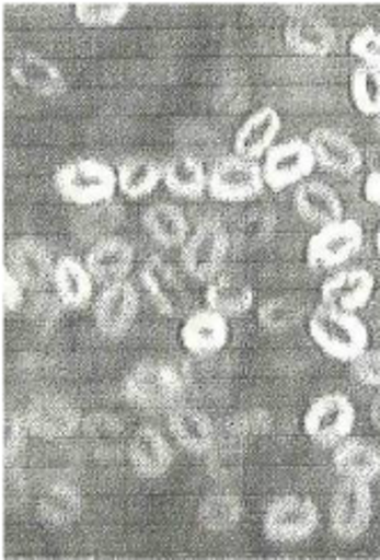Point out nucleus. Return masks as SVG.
Segmentation results:
<instances>
[{
	"label": "nucleus",
	"mask_w": 380,
	"mask_h": 560,
	"mask_svg": "<svg viewBox=\"0 0 380 560\" xmlns=\"http://www.w3.org/2000/svg\"><path fill=\"white\" fill-rule=\"evenodd\" d=\"M172 438L191 455H209L216 446V425L209 415L191 405H174L168 415Z\"/></svg>",
	"instance_id": "nucleus-22"
},
{
	"label": "nucleus",
	"mask_w": 380,
	"mask_h": 560,
	"mask_svg": "<svg viewBox=\"0 0 380 560\" xmlns=\"http://www.w3.org/2000/svg\"><path fill=\"white\" fill-rule=\"evenodd\" d=\"M243 501L234 492H211L197 505V522L209 533H227L239 526Z\"/></svg>",
	"instance_id": "nucleus-33"
},
{
	"label": "nucleus",
	"mask_w": 380,
	"mask_h": 560,
	"mask_svg": "<svg viewBox=\"0 0 380 560\" xmlns=\"http://www.w3.org/2000/svg\"><path fill=\"white\" fill-rule=\"evenodd\" d=\"M163 184L174 197L199 199L209 188V172L195 154H174L163 165Z\"/></svg>",
	"instance_id": "nucleus-29"
},
{
	"label": "nucleus",
	"mask_w": 380,
	"mask_h": 560,
	"mask_svg": "<svg viewBox=\"0 0 380 560\" xmlns=\"http://www.w3.org/2000/svg\"><path fill=\"white\" fill-rule=\"evenodd\" d=\"M140 282L157 304V310L168 318H184L191 312V293L182 282L180 272L163 257H149L140 268Z\"/></svg>",
	"instance_id": "nucleus-13"
},
{
	"label": "nucleus",
	"mask_w": 380,
	"mask_h": 560,
	"mask_svg": "<svg viewBox=\"0 0 380 560\" xmlns=\"http://www.w3.org/2000/svg\"><path fill=\"white\" fill-rule=\"evenodd\" d=\"M371 517L373 494L369 482L342 478V482L333 492L331 511H327V522H331L333 536L342 542H356L369 530Z\"/></svg>",
	"instance_id": "nucleus-6"
},
{
	"label": "nucleus",
	"mask_w": 380,
	"mask_h": 560,
	"mask_svg": "<svg viewBox=\"0 0 380 560\" xmlns=\"http://www.w3.org/2000/svg\"><path fill=\"white\" fill-rule=\"evenodd\" d=\"M129 10L126 3H79L73 14L85 28H115L129 16Z\"/></svg>",
	"instance_id": "nucleus-38"
},
{
	"label": "nucleus",
	"mask_w": 380,
	"mask_h": 560,
	"mask_svg": "<svg viewBox=\"0 0 380 560\" xmlns=\"http://www.w3.org/2000/svg\"><path fill=\"white\" fill-rule=\"evenodd\" d=\"M350 98L365 117H380V71L371 67H356L350 73Z\"/></svg>",
	"instance_id": "nucleus-36"
},
{
	"label": "nucleus",
	"mask_w": 380,
	"mask_h": 560,
	"mask_svg": "<svg viewBox=\"0 0 380 560\" xmlns=\"http://www.w3.org/2000/svg\"><path fill=\"white\" fill-rule=\"evenodd\" d=\"M308 144L314 151L316 165H321L325 172H333L337 176H353L365 165L362 149L342 131L321 126V129H314L310 133Z\"/></svg>",
	"instance_id": "nucleus-16"
},
{
	"label": "nucleus",
	"mask_w": 380,
	"mask_h": 560,
	"mask_svg": "<svg viewBox=\"0 0 380 560\" xmlns=\"http://www.w3.org/2000/svg\"><path fill=\"white\" fill-rule=\"evenodd\" d=\"M350 373L360 385L380 389V348H367L360 358L353 360Z\"/></svg>",
	"instance_id": "nucleus-42"
},
{
	"label": "nucleus",
	"mask_w": 380,
	"mask_h": 560,
	"mask_svg": "<svg viewBox=\"0 0 380 560\" xmlns=\"http://www.w3.org/2000/svg\"><path fill=\"white\" fill-rule=\"evenodd\" d=\"M365 245V232L356 220H337L321 226L308 243V264L314 270H333L350 261Z\"/></svg>",
	"instance_id": "nucleus-9"
},
{
	"label": "nucleus",
	"mask_w": 380,
	"mask_h": 560,
	"mask_svg": "<svg viewBox=\"0 0 380 560\" xmlns=\"http://www.w3.org/2000/svg\"><path fill=\"white\" fill-rule=\"evenodd\" d=\"M83 494L71 482H50L37 499V517L50 528H67L83 515Z\"/></svg>",
	"instance_id": "nucleus-27"
},
{
	"label": "nucleus",
	"mask_w": 380,
	"mask_h": 560,
	"mask_svg": "<svg viewBox=\"0 0 380 560\" xmlns=\"http://www.w3.org/2000/svg\"><path fill=\"white\" fill-rule=\"evenodd\" d=\"M376 289V279L365 268H346L331 275L321 284V304L356 314L367 307Z\"/></svg>",
	"instance_id": "nucleus-18"
},
{
	"label": "nucleus",
	"mask_w": 380,
	"mask_h": 560,
	"mask_svg": "<svg viewBox=\"0 0 380 560\" xmlns=\"http://www.w3.org/2000/svg\"><path fill=\"white\" fill-rule=\"evenodd\" d=\"M205 300L209 310L222 314L224 318H239L252 310V304H255V291H252L245 279L220 272L209 282Z\"/></svg>",
	"instance_id": "nucleus-30"
},
{
	"label": "nucleus",
	"mask_w": 380,
	"mask_h": 560,
	"mask_svg": "<svg viewBox=\"0 0 380 560\" xmlns=\"http://www.w3.org/2000/svg\"><path fill=\"white\" fill-rule=\"evenodd\" d=\"M285 44L296 56L325 58L337 46V33L325 19L300 14L285 25Z\"/></svg>",
	"instance_id": "nucleus-21"
},
{
	"label": "nucleus",
	"mask_w": 380,
	"mask_h": 560,
	"mask_svg": "<svg viewBox=\"0 0 380 560\" xmlns=\"http://www.w3.org/2000/svg\"><path fill=\"white\" fill-rule=\"evenodd\" d=\"M280 131H283L280 113L270 106H264L252 113L241 124V129L234 136V154L245 161L257 163L268 154Z\"/></svg>",
	"instance_id": "nucleus-23"
},
{
	"label": "nucleus",
	"mask_w": 380,
	"mask_h": 560,
	"mask_svg": "<svg viewBox=\"0 0 380 560\" xmlns=\"http://www.w3.org/2000/svg\"><path fill=\"white\" fill-rule=\"evenodd\" d=\"M126 457L134 471L147 480L161 478L174 463V448L154 425H140L126 444Z\"/></svg>",
	"instance_id": "nucleus-17"
},
{
	"label": "nucleus",
	"mask_w": 380,
	"mask_h": 560,
	"mask_svg": "<svg viewBox=\"0 0 380 560\" xmlns=\"http://www.w3.org/2000/svg\"><path fill=\"white\" fill-rule=\"evenodd\" d=\"M350 54L356 56L365 67L380 71V31L362 28L350 39Z\"/></svg>",
	"instance_id": "nucleus-40"
},
{
	"label": "nucleus",
	"mask_w": 380,
	"mask_h": 560,
	"mask_svg": "<svg viewBox=\"0 0 380 560\" xmlns=\"http://www.w3.org/2000/svg\"><path fill=\"white\" fill-rule=\"evenodd\" d=\"M376 249L380 254V226H378V232H376Z\"/></svg>",
	"instance_id": "nucleus-47"
},
{
	"label": "nucleus",
	"mask_w": 380,
	"mask_h": 560,
	"mask_svg": "<svg viewBox=\"0 0 380 560\" xmlns=\"http://www.w3.org/2000/svg\"><path fill=\"white\" fill-rule=\"evenodd\" d=\"M140 312V293L129 282V279H119V282L106 284L94 300V323L96 329L106 339H124L129 335Z\"/></svg>",
	"instance_id": "nucleus-10"
},
{
	"label": "nucleus",
	"mask_w": 380,
	"mask_h": 560,
	"mask_svg": "<svg viewBox=\"0 0 380 560\" xmlns=\"http://www.w3.org/2000/svg\"><path fill=\"white\" fill-rule=\"evenodd\" d=\"M83 432H85V440H90L94 453L101 457L117 455L124 444L122 421L106 412H96L83 419Z\"/></svg>",
	"instance_id": "nucleus-35"
},
{
	"label": "nucleus",
	"mask_w": 380,
	"mask_h": 560,
	"mask_svg": "<svg viewBox=\"0 0 380 560\" xmlns=\"http://www.w3.org/2000/svg\"><path fill=\"white\" fill-rule=\"evenodd\" d=\"M308 310L298 298L293 295H280V298H270L264 304H260L257 320L262 329L270 335H285L289 329H296L306 320Z\"/></svg>",
	"instance_id": "nucleus-34"
},
{
	"label": "nucleus",
	"mask_w": 380,
	"mask_h": 560,
	"mask_svg": "<svg viewBox=\"0 0 380 560\" xmlns=\"http://www.w3.org/2000/svg\"><path fill=\"white\" fill-rule=\"evenodd\" d=\"M369 417H371V423H373V428L380 432V389H378V394L373 396V400H371V407H369Z\"/></svg>",
	"instance_id": "nucleus-45"
},
{
	"label": "nucleus",
	"mask_w": 380,
	"mask_h": 560,
	"mask_svg": "<svg viewBox=\"0 0 380 560\" xmlns=\"http://www.w3.org/2000/svg\"><path fill=\"white\" fill-rule=\"evenodd\" d=\"M134 264H136L134 245L115 234L94 243L88 249V257H85V266L94 277V282L104 287L119 282V279H126Z\"/></svg>",
	"instance_id": "nucleus-20"
},
{
	"label": "nucleus",
	"mask_w": 380,
	"mask_h": 560,
	"mask_svg": "<svg viewBox=\"0 0 380 560\" xmlns=\"http://www.w3.org/2000/svg\"><path fill=\"white\" fill-rule=\"evenodd\" d=\"M333 465L342 478L371 482L380 476V448L362 438H346L333 451Z\"/></svg>",
	"instance_id": "nucleus-26"
},
{
	"label": "nucleus",
	"mask_w": 380,
	"mask_h": 560,
	"mask_svg": "<svg viewBox=\"0 0 380 560\" xmlns=\"http://www.w3.org/2000/svg\"><path fill=\"white\" fill-rule=\"evenodd\" d=\"M28 438H31V428H28V423H25L23 412H10L5 417V423H3V457H5V463H12L14 457H19L23 453L25 444H28Z\"/></svg>",
	"instance_id": "nucleus-39"
},
{
	"label": "nucleus",
	"mask_w": 380,
	"mask_h": 560,
	"mask_svg": "<svg viewBox=\"0 0 380 560\" xmlns=\"http://www.w3.org/2000/svg\"><path fill=\"white\" fill-rule=\"evenodd\" d=\"M373 131H376V136H378V140H380V117L373 121Z\"/></svg>",
	"instance_id": "nucleus-46"
},
{
	"label": "nucleus",
	"mask_w": 380,
	"mask_h": 560,
	"mask_svg": "<svg viewBox=\"0 0 380 560\" xmlns=\"http://www.w3.org/2000/svg\"><path fill=\"white\" fill-rule=\"evenodd\" d=\"M302 428L314 444L335 448L339 442L350 438L353 428H356V405L339 392L323 394L310 402L306 417H302Z\"/></svg>",
	"instance_id": "nucleus-7"
},
{
	"label": "nucleus",
	"mask_w": 380,
	"mask_h": 560,
	"mask_svg": "<svg viewBox=\"0 0 380 560\" xmlns=\"http://www.w3.org/2000/svg\"><path fill=\"white\" fill-rule=\"evenodd\" d=\"M266 190L264 170L255 161H245L237 154L222 156L209 170V188L207 192L216 201L241 203L257 199Z\"/></svg>",
	"instance_id": "nucleus-8"
},
{
	"label": "nucleus",
	"mask_w": 380,
	"mask_h": 560,
	"mask_svg": "<svg viewBox=\"0 0 380 560\" xmlns=\"http://www.w3.org/2000/svg\"><path fill=\"white\" fill-rule=\"evenodd\" d=\"M124 211L117 201L96 203V207H85L71 220L73 236L83 243H99L101 238L113 236L115 229L122 224Z\"/></svg>",
	"instance_id": "nucleus-32"
},
{
	"label": "nucleus",
	"mask_w": 380,
	"mask_h": 560,
	"mask_svg": "<svg viewBox=\"0 0 380 560\" xmlns=\"http://www.w3.org/2000/svg\"><path fill=\"white\" fill-rule=\"evenodd\" d=\"M54 184L58 195L73 203V207H96L115 197L117 188V170L108 163L96 159H76L65 163L56 176Z\"/></svg>",
	"instance_id": "nucleus-3"
},
{
	"label": "nucleus",
	"mask_w": 380,
	"mask_h": 560,
	"mask_svg": "<svg viewBox=\"0 0 380 560\" xmlns=\"http://www.w3.org/2000/svg\"><path fill=\"white\" fill-rule=\"evenodd\" d=\"M25 302V287L19 282V277L5 266L3 268V307L8 314L21 312Z\"/></svg>",
	"instance_id": "nucleus-43"
},
{
	"label": "nucleus",
	"mask_w": 380,
	"mask_h": 560,
	"mask_svg": "<svg viewBox=\"0 0 380 560\" xmlns=\"http://www.w3.org/2000/svg\"><path fill=\"white\" fill-rule=\"evenodd\" d=\"M65 304L60 302L58 295H48L44 291H37V295L33 298L31 307H28V318L39 325V327H54L60 318V312H62Z\"/></svg>",
	"instance_id": "nucleus-41"
},
{
	"label": "nucleus",
	"mask_w": 380,
	"mask_h": 560,
	"mask_svg": "<svg viewBox=\"0 0 380 560\" xmlns=\"http://www.w3.org/2000/svg\"><path fill=\"white\" fill-rule=\"evenodd\" d=\"M230 341V323L214 310H197L182 325V343L193 358H214Z\"/></svg>",
	"instance_id": "nucleus-19"
},
{
	"label": "nucleus",
	"mask_w": 380,
	"mask_h": 560,
	"mask_svg": "<svg viewBox=\"0 0 380 560\" xmlns=\"http://www.w3.org/2000/svg\"><path fill=\"white\" fill-rule=\"evenodd\" d=\"M5 266L28 291H44L48 284H54L56 261L39 238L21 236L10 241L5 249Z\"/></svg>",
	"instance_id": "nucleus-14"
},
{
	"label": "nucleus",
	"mask_w": 380,
	"mask_h": 560,
	"mask_svg": "<svg viewBox=\"0 0 380 560\" xmlns=\"http://www.w3.org/2000/svg\"><path fill=\"white\" fill-rule=\"evenodd\" d=\"M142 229L149 234V238L165 249L184 247V243L191 236V226L186 220V213L170 201H157L147 207L140 215Z\"/></svg>",
	"instance_id": "nucleus-25"
},
{
	"label": "nucleus",
	"mask_w": 380,
	"mask_h": 560,
	"mask_svg": "<svg viewBox=\"0 0 380 560\" xmlns=\"http://www.w3.org/2000/svg\"><path fill=\"white\" fill-rule=\"evenodd\" d=\"M230 247L232 234L227 232V226L220 220H201L182 247V268L195 282L209 284L211 279L220 275Z\"/></svg>",
	"instance_id": "nucleus-5"
},
{
	"label": "nucleus",
	"mask_w": 380,
	"mask_h": 560,
	"mask_svg": "<svg viewBox=\"0 0 380 560\" xmlns=\"http://www.w3.org/2000/svg\"><path fill=\"white\" fill-rule=\"evenodd\" d=\"M54 289L65 310H85L94 295V277L83 261L62 257L56 261Z\"/></svg>",
	"instance_id": "nucleus-28"
},
{
	"label": "nucleus",
	"mask_w": 380,
	"mask_h": 560,
	"mask_svg": "<svg viewBox=\"0 0 380 560\" xmlns=\"http://www.w3.org/2000/svg\"><path fill=\"white\" fill-rule=\"evenodd\" d=\"M321 524L319 505L298 494H283L268 503L262 528L266 540L275 545H298L314 536Z\"/></svg>",
	"instance_id": "nucleus-4"
},
{
	"label": "nucleus",
	"mask_w": 380,
	"mask_h": 560,
	"mask_svg": "<svg viewBox=\"0 0 380 560\" xmlns=\"http://www.w3.org/2000/svg\"><path fill=\"white\" fill-rule=\"evenodd\" d=\"M184 377L165 362H140L122 380V394L134 407L147 412L172 410L184 396Z\"/></svg>",
	"instance_id": "nucleus-2"
},
{
	"label": "nucleus",
	"mask_w": 380,
	"mask_h": 560,
	"mask_svg": "<svg viewBox=\"0 0 380 560\" xmlns=\"http://www.w3.org/2000/svg\"><path fill=\"white\" fill-rule=\"evenodd\" d=\"M275 222H277V215H275L273 209H268V207L252 209V211L243 213V218L239 220L234 238H237L241 245H247V247H250V245H260V243H264L268 236H273Z\"/></svg>",
	"instance_id": "nucleus-37"
},
{
	"label": "nucleus",
	"mask_w": 380,
	"mask_h": 560,
	"mask_svg": "<svg viewBox=\"0 0 380 560\" xmlns=\"http://www.w3.org/2000/svg\"><path fill=\"white\" fill-rule=\"evenodd\" d=\"M31 435L39 440H67L83 428L81 410L69 398L56 394H42L33 398L23 410Z\"/></svg>",
	"instance_id": "nucleus-12"
},
{
	"label": "nucleus",
	"mask_w": 380,
	"mask_h": 560,
	"mask_svg": "<svg viewBox=\"0 0 380 560\" xmlns=\"http://www.w3.org/2000/svg\"><path fill=\"white\" fill-rule=\"evenodd\" d=\"M293 203L298 215L310 224H316L319 229L344 220V201L339 192L319 179H308L296 186Z\"/></svg>",
	"instance_id": "nucleus-24"
},
{
	"label": "nucleus",
	"mask_w": 380,
	"mask_h": 560,
	"mask_svg": "<svg viewBox=\"0 0 380 560\" xmlns=\"http://www.w3.org/2000/svg\"><path fill=\"white\" fill-rule=\"evenodd\" d=\"M314 167V151L308 144V140L300 138L273 144L262 163L266 188H270L273 192H283L291 186H300L302 182H308Z\"/></svg>",
	"instance_id": "nucleus-11"
},
{
	"label": "nucleus",
	"mask_w": 380,
	"mask_h": 560,
	"mask_svg": "<svg viewBox=\"0 0 380 560\" xmlns=\"http://www.w3.org/2000/svg\"><path fill=\"white\" fill-rule=\"evenodd\" d=\"M163 182V165L147 156H131L117 165V188L124 197L142 199Z\"/></svg>",
	"instance_id": "nucleus-31"
},
{
	"label": "nucleus",
	"mask_w": 380,
	"mask_h": 560,
	"mask_svg": "<svg viewBox=\"0 0 380 560\" xmlns=\"http://www.w3.org/2000/svg\"><path fill=\"white\" fill-rule=\"evenodd\" d=\"M12 81L42 98H58L67 92V79L62 69L33 50H16L10 58Z\"/></svg>",
	"instance_id": "nucleus-15"
},
{
	"label": "nucleus",
	"mask_w": 380,
	"mask_h": 560,
	"mask_svg": "<svg viewBox=\"0 0 380 560\" xmlns=\"http://www.w3.org/2000/svg\"><path fill=\"white\" fill-rule=\"evenodd\" d=\"M365 197L380 209V170H373L365 179Z\"/></svg>",
	"instance_id": "nucleus-44"
},
{
	"label": "nucleus",
	"mask_w": 380,
	"mask_h": 560,
	"mask_svg": "<svg viewBox=\"0 0 380 560\" xmlns=\"http://www.w3.org/2000/svg\"><path fill=\"white\" fill-rule=\"evenodd\" d=\"M312 341L337 362H353L369 348V329L350 312L319 304L308 320Z\"/></svg>",
	"instance_id": "nucleus-1"
}]
</instances>
